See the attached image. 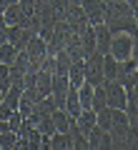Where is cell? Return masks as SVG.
Returning a JSON list of instances; mask_svg holds the SVG:
<instances>
[{"label":"cell","mask_w":138,"mask_h":150,"mask_svg":"<svg viewBox=\"0 0 138 150\" xmlns=\"http://www.w3.org/2000/svg\"><path fill=\"white\" fill-rule=\"evenodd\" d=\"M108 133H111V148H116V150H131L138 143L136 128L131 123H113Z\"/></svg>","instance_id":"cell-1"},{"label":"cell","mask_w":138,"mask_h":150,"mask_svg":"<svg viewBox=\"0 0 138 150\" xmlns=\"http://www.w3.org/2000/svg\"><path fill=\"white\" fill-rule=\"evenodd\" d=\"M108 55H113L116 60L136 58V35H131V33H113Z\"/></svg>","instance_id":"cell-2"},{"label":"cell","mask_w":138,"mask_h":150,"mask_svg":"<svg viewBox=\"0 0 138 150\" xmlns=\"http://www.w3.org/2000/svg\"><path fill=\"white\" fill-rule=\"evenodd\" d=\"M83 65H85V83L101 85V83L106 80V75H103V53L93 50L90 55L83 58Z\"/></svg>","instance_id":"cell-3"},{"label":"cell","mask_w":138,"mask_h":150,"mask_svg":"<svg viewBox=\"0 0 138 150\" xmlns=\"http://www.w3.org/2000/svg\"><path fill=\"white\" fill-rule=\"evenodd\" d=\"M25 53H28V58H30V65H28V70H40V60L48 55V50H45V40H43L40 35H33L30 40H28V45H25Z\"/></svg>","instance_id":"cell-4"},{"label":"cell","mask_w":138,"mask_h":150,"mask_svg":"<svg viewBox=\"0 0 138 150\" xmlns=\"http://www.w3.org/2000/svg\"><path fill=\"white\" fill-rule=\"evenodd\" d=\"M103 88H106V103L108 108H126V88L118 80H103Z\"/></svg>","instance_id":"cell-5"},{"label":"cell","mask_w":138,"mask_h":150,"mask_svg":"<svg viewBox=\"0 0 138 150\" xmlns=\"http://www.w3.org/2000/svg\"><path fill=\"white\" fill-rule=\"evenodd\" d=\"M35 35L30 28H20V25H8V33H5V43H10L15 50H25L28 40Z\"/></svg>","instance_id":"cell-6"},{"label":"cell","mask_w":138,"mask_h":150,"mask_svg":"<svg viewBox=\"0 0 138 150\" xmlns=\"http://www.w3.org/2000/svg\"><path fill=\"white\" fill-rule=\"evenodd\" d=\"M80 10L85 13L90 25H98L106 18V3L103 0H80Z\"/></svg>","instance_id":"cell-7"},{"label":"cell","mask_w":138,"mask_h":150,"mask_svg":"<svg viewBox=\"0 0 138 150\" xmlns=\"http://www.w3.org/2000/svg\"><path fill=\"white\" fill-rule=\"evenodd\" d=\"M85 140H88L90 150H111V133L103 130V128H98V125H93V128L85 133Z\"/></svg>","instance_id":"cell-8"},{"label":"cell","mask_w":138,"mask_h":150,"mask_svg":"<svg viewBox=\"0 0 138 150\" xmlns=\"http://www.w3.org/2000/svg\"><path fill=\"white\" fill-rule=\"evenodd\" d=\"M63 20L68 23V28H70L73 33H78V35H80V33H83L85 28L90 25V23H88V18H85V13L80 10V5H70V8H68V13H65V18H63Z\"/></svg>","instance_id":"cell-9"},{"label":"cell","mask_w":138,"mask_h":150,"mask_svg":"<svg viewBox=\"0 0 138 150\" xmlns=\"http://www.w3.org/2000/svg\"><path fill=\"white\" fill-rule=\"evenodd\" d=\"M40 93L35 90V88H23V93H20V100H18V112H20L23 118H25L28 112L33 110V105H35L38 100H40Z\"/></svg>","instance_id":"cell-10"},{"label":"cell","mask_w":138,"mask_h":150,"mask_svg":"<svg viewBox=\"0 0 138 150\" xmlns=\"http://www.w3.org/2000/svg\"><path fill=\"white\" fill-rule=\"evenodd\" d=\"M93 35H96V50L106 55L108 48H111V38H113V33L106 28V23H98V25H93Z\"/></svg>","instance_id":"cell-11"},{"label":"cell","mask_w":138,"mask_h":150,"mask_svg":"<svg viewBox=\"0 0 138 150\" xmlns=\"http://www.w3.org/2000/svg\"><path fill=\"white\" fill-rule=\"evenodd\" d=\"M106 28L111 33H131L136 35V15L133 18H116V20H106Z\"/></svg>","instance_id":"cell-12"},{"label":"cell","mask_w":138,"mask_h":150,"mask_svg":"<svg viewBox=\"0 0 138 150\" xmlns=\"http://www.w3.org/2000/svg\"><path fill=\"white\" fill-rule=\"evenodd\" d=\"M68 143H70V150H88V140H85V133L75 125V120L70 123L68 128Z\"/></svg>","instance_id":"cell-13"},{"label":"cell","mask_w":138,"mask_h":150,"mask_svg":"<svg viewBox=\"0 0 138 150\" xmlns=\"http://www.w3.org/2000/svg\"><path fill=\"white\" fill-rule=\"evenodd\" d=\"M65 75H68V83H70L73 88L83 85V83H85V65H83V60H73Z\"/></svg>","instance_id":"cell-14"},{"label":"cell","mask_w":138,"mask_h":150,"mask_svg":"<svg viewBox=\"0 0 138 150\" xmlns=\"http://www.w3.org/2000/svg\"><path fill=\"white\" fill-rule=\"evenodd\" d=\"M50 118H53V125H55V133H68L70 123H73L75 118H70L68 112L63 110V108H55L53 112H50Z\"/></svg>","instance_id":"cell-15"},{"label":"cell","mask_w":138,"mask_h":150,"mask_svg":"<svg viewBox=\"0 0 138 150\" xmlns=\"http://www.w3.org/2000/svg\"><path fill=\"white\" fill-rule=\"evenodd\" d=\"M50 83H53V73H45V70H38L35 73V90L43 98L50 95Z\"/></svg>","instance_id":"cell-16"},{"label":"cell","mask_w":138,"mask_h":150,"mask_svg":"<svg viewBox=\"0 0 138 150\" xmlns=\"http://www.w3.org/2000/svg\"><path fill=\"white\" fill-rule=\"evenodd\" d=\"M80 45H83V53L90 55L96 50V35H93V25H88L83 33H80Z\"/></svg>","instance_id":"cell-17"},{"label":"cell","mask_w":138,"mask_h":150,"mask_svg":"<svg viewBox=\"0 0 138 150\" xmlns=\"http://www.w3.org/2000/svg\"><path fill=\"white\" fill-rule=\"evenodd\" d=\"M103 75H106V80H116L118 75V60L113 55H103Z\"/></svg>","instance_id":"cell-18"},{"label":"cell","mask_w":138,"mask_h":150,"mask_svg":"<svg viewBox=\"0 0 138 150\" xmlns=\"http://www.w3.org/2000/svg\"><path fill=\"white\" fill-rule=\"evenodd\" d=\"M53 58H55V73H58V75H65V73H68V68H70V63H73L70 55L65 53V50H58Z\"/></svg>","instance_id":"cell-19"},{"label":"cell","mask_w":138,"mask_h":150,"mask_svg":"<svg viewBox=\"0 0 138 150\" xmlns=\"http://www.w3.org/2000/svg\"><path fill=\"white\" fill-rule=\"evenodd\" d=\"M108 103H106V88H103V83L101 85H93V100H90V108L93 110H101V108H106Z\"/></svg>","instance_id":"cell-20"},{"label":"cell","mask_w":138,"mask_h":150,"mask_svg":"<svg viewBox=\"0 0 138 150\" xmlns=\"http://www.w3.org/2000/svg\"><path fill=\"white\" fill-rule=\"evenodd\" d=\"M35 130H38L40 135H53V133H55L53 118H50V115H40V118L35 120Z\"/></svg>","instance_id":"cell-21"},{"label":"cell","mask_w":138,"mask_h":150,"mask_svg":"<svg viewBox=\"0 0 138 150\" xmlns=\"http://www.w3.org/2000/svg\"><path fill=\"white\" fill-rule=\"evenodd\" d=\"M96 125L98 128H103V130H111V125H113V118H111V108H101V110H96Z\"/></svg>","instance_id":"cell-22"},{"label":"cell","mask_w":138,"mask_h":150,"mask_svg":"<svg viewBox=\"0 0 138 150\" xmlns=\"http://www.w3.org/2000/svg\"><path fill=\"white\" fill-rule=\"evenodd\" d=\"M50 150H70L68 133H53L50 135Z\"/></svg>","instance_id":"cell-23"},{"label":"cell","mask_w":138,"mask_h":150,"mask_svg":"<svg viewBox=\"0 0 138 150\" xmlns=\"http://www.w3.org/2000/svg\"><path fill=\"white\" fill-rule=\"evenodd\" d=\"M18 143V135L15 130H5V133H0V148H5V150H13Z\"/></svg>","instance_id":"cell-24"},{"label":"cell","mask_w":138,"mask_h":150,"mask_svg":"<svg viewBox=\"0 0 138 150\" xmlns=\"http://www.w3.org/2000/svg\"><path fill=\"white\" fill-rule=\"evenodd\" d=\"M15 53H18V50L13 48L10 43H3V45H0V63L10 65V63H13V58H15Z\"/></svg>","instance_id":"cell-25"},{"label":"cell","mask_w":138,"mask_h":150,"mask_svg":"<svg viewBox=\"0 0 138 150\" xmlns=\"http://www.w3.org/2000/svg\"><path fill=\"white\" fill-rule=\"evenodd\" d=\"M10 68H8V65L5 63H0V90H3V93H5L8 90V88H10Z\"/></svg>","instance_id":"cell-26"},{"label":"cell","mask_w":138,"mask_h":150,"mask_svg":"<svg viewBox=\"0 0 138 150\" xmlns=\"http://www.w3.org/2000/svg\"><path fill=\"white\" fill-rule=\"evenodd\" d=\"M13 110H15V108L5 105V103H0V120H8V118L13 115Z\"/></svg>","instance_id":"cell-27"},{"label":"cell","mask_w":138,"mask_h":150,"mask_svg":"<svg viewBox=\"0 0 138 150\" xmlns=\"http://www.w3.org/2000/svg\"><path fill=\"white\" fill-rule=\"evenodd\" d=\"M5 33H8V23H5V18H3V13H0V45L5 43Z\"/></svg>","instance_id":"cell-28"},{"label":"cell","mask_w":138,"mask_h":150,"mask_svg":"<svg viewBox=\"0 0 138 150\" xmlns=\"http://www.w3.org/2000/svg\"><path fill=\"white\" fill-rule=\"evenodd\" d=\"M0 103H3V90H0Z\"/></svg>","instance_id":"cell-29"}]
</instances>
